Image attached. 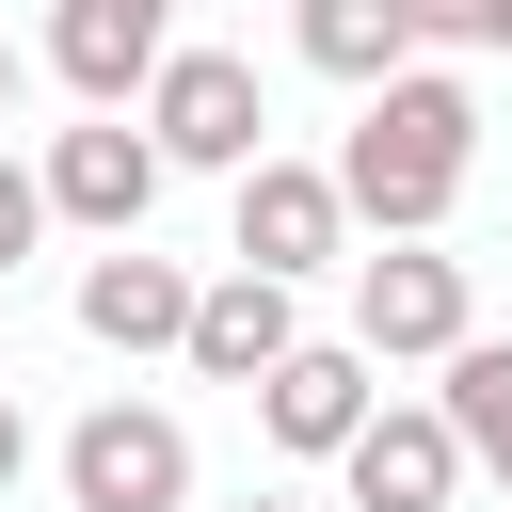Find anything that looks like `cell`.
Returning <instances> with one entry per match:
<instances>
[{"label": "cell", "instance_id": "cell-3", "mask_svg": "<svg viewBox=\"0 0 512 512\" xmlns=\"http://www.w3.org/2000/svg\"><path fill=\"white\" fill-rule=\"evenodd\" d=\"M128 112H144L160 176H240V160L272 144V96H256V64H240V48H192V32L160 48V80H144Z\"/></svg>", "mask_w": 512, "mask_h": 512}, {"label": "cell", "instance_id": "cell-18", "mask_svg": "<svg viewBox=\"0 0 512 512\" xmlns=\"http://www.w3.org/2000/svg\"><path fill=\"white\" fill-rule=\"evenodd\" d=\"M240 512H304V496H240Z\"/></svg>", "mask_w": 512, "mask_h": 512}, {"label": "cell", "instance_id": "cell-14", "mask_svg": "<svg viewBox=\"0 0 512 512\" xmlns=\"http://www.w3.org/2000/svg\"><path fill=\"white\" fill-rule=\"evenodd\" d=\"M400 32H416V64L432 48H512V0H400Z\"/></svg>", "mask_w": 512, "mask_h": 512}, {"label": "cell", "instance_id": "cell-7", "mask_svg": "<svg viewBox=\"0 0 512 512\" xmlns=\"http://www.w3.org/2000/svg\"><path fill=\"white\" fill-rule=\"evenodd\" d=\"M240 400H256V432H272L288 464H336V448L368 432V400H384V368H368L352 336H288V352H272V368L240 384Z\"/></svg>", "mask_w": 512, "mask_h": 512}, {"label": "cell", "instance_id": "cell-2", "mask_svg": "<svg viewBox=\"0 0 512 512\" xmlns=\"http://www.w3.org/2000/svg\"><path fill=\"white\" fill-rule=\"evenodd\" d=\"M336 272H352V352H368V368H448V352L480 336V288H464L448 240H368V256H336Z\"/></svg>", "mask_w": 512, "mask_h": 512}, {"label": "cell", "instance_id": "cell-15", "mask_svg": "<svg viewBox=\"0 0 512 512\" xmlns=\"http://www.w3.org/2000/svg\"><path fill=\"white\" fill-rule=\"evenodd\" d=\"M32 240H48V192H32V160L0 144V288H16V256H32Z\"/></svg>", "mask_w": 512, "mask_h": 512}, {"label": "cell", "instance_id": "cell-11", "mask_svg": "<svg viewBox=\"0 0 512 512\" xmlns=\"http://www.w3.org/2000/svg\"><path fill=\"white\" fill-rule=\"evenodd\" d=\"M80 336H96V352H176V336H192V272L144 256V240H96V256H80Z\"/></svg>", "mask_w": 512, "mask_h": 512}, {"label": "cell", "instance_id": "cell-12", "mask_svg": "<svg viewBox=\"0 0 512 512\" xmlns=\"http://www.w3.org/2000/svg\"><path fill=\"white\" fill-rule=\"evenodd\" d=\"M288 48H304L320 80H352V96L416 64V32H400V0H288Z\"/></svg>", "mask_w": 512, "mask_h": 512}, {"label": "cell", "instance_id": "cell-8", "mask_svg": "<svg viewBox=\"0 0 512 512\" xmlns=\"http://www.w3.org/2000/svg\"><path fill=\"white\" fill-rule=\"evenodd\" d=\"M160 48H176V0H48V80L80 112H128L160 80Z\"/></svg>", "mask_w": 512, "mask_h": 512}, {"label": "cell", "instance_id": "cell-4", "mask_svg": "<svg viewBox=\"0 0 512 512\" xmlns=\"http://www.w3.org/2000/svg\"><path fill=\"white\" fill-rule=\"evenodd\" d=\"M224 256L240 272H336L352 256V208H336V160H288V144H256L240 176H224Z\"/></svg>", "mask_w": 512, "mask_h": 512}, {"label": "cell", "instance_id": "cell-13", "mask_svg": "<svg viewBox=\"0 0 512 512\" xmlns=\"http://www.w3.org/2000/svg\"><path fill=\"white\" fill-rule=\"evenodd\" d=\"M432 416H448L464 480H512V336H464V352H448V384H432Z\"/></svg>", "mask_w": 512, "mask_h": 512}, {"label": "cell", "instance_id": "cell-17", "mask_svg": "<svg viewBox=\"0 0 512 512\" xmlns=\"http://www.w3.org/2000/svg\"><path fill=\"white\" fill-rule=\"evenodd\" d=\"M0 128H16V48H0Z\"/></svg>", "mask_w": 512, "mask_h": 512}, {"label": "cell", "instance_id": "cell-10", "mask_svg": "<svg viewBox=\"0 0 512 512\" xmlns=\"http://www.w3.org/2000/svg\"><path fill=\"white\" fill-rule=\"evenodd\" d=\"M288 336H304V288H288V272H208V288H192L176 368H192V384H256Z\"/></svg>", "mask_w": 512, "mask_h": 512}, {"label": "cell", "instance_id": "cell-5", "mask_svg": "<svg viewBox=\"0 0 512 512\" xmlns=\"http://www.w3.org/2000/svg\"><path fill=\"white\" fill-rule=\"evenodd\" d=\"M64 512H192V432H176V400H96L80 432H64Z\"/></svg>", "mask_w": 512, "mask_h": 512}, {"label": "cell", "instance_id": "cell-6", "mask_svg": "<svg viewBox=\"0 0 512 512\" xmlns=\"http://www.w3.org/2000/svg\"><path fill=\"white\" fill-rule=\"evenodd\" d=\"M32 192H48V224H80V240H144V208H160V144H144V112H80V128H48Z\"/></svg>", "mask_w": 512, "mask_h": 512}, {"label": "cell", "instance_id": "cell-9", "mask_svg": "<svg viewBox=\"0 0 512 512\" xmlns=\"http://www.w3.org/2000/svg\"><path fill=\"white\" fill-rule=\"evenodd\" d=\"M336 480H352V512H448L464 496V448H448L432 400H368V432L336 448Z\"/></svg>", "mask_w": 512, "mask_h": 512}, {"label": "cell", "instance_id": "cell-16", "mask_svg": "<svg viewBox=\"0 0 512 512\" xmlns=\"http://www.w3.org/2000/svg\"><path fill=\"white\" fill-rule=\"evenodd\" d=\"M32 480V416H16V384H0V496Z\"/></svg>", "mask_w": 512, "mask_h": 512}, {"label": "cell", "instance_id": "cell-1", "mask_svg": "<svg viewBox=\"0 0 512 512\" xmlns=\"http://www.w3.org/2000/svg\"><path fill=\"white\" fill-rule=\"evenodd\" d=\"M464 176H480V96H464V64L368 80V112H352V144H336V208H352L368 240H448Z\"/></svg>", "mask_w": 512, "mask_h": 512}]
</instances>
